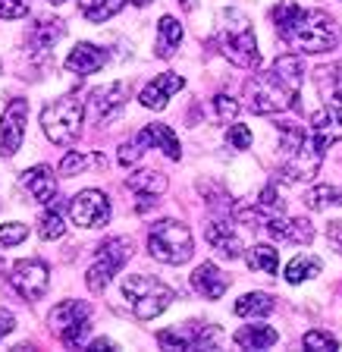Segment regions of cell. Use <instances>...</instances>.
I'll return each instance as SVG.
<instances>
[{
    "label": "cell",
    "instance_id": "6da1fadb",
    "mask_svg": "<svg viewBox=\"0 0 342 352\" xmlns=\"http://www.w3.org/2000/svg\"><path fill=\"white\" fill-rule=\"evenodd\" d=\"M305 82V63L295 54H283L273 60L267 73L248 79L245 104L251 113H280L286 107L299 104V88Z\"/></svg>",
    "mask_w": 342,
    "mask_h": 352
},
{
    "label": "cell",
    "instance_id": "7a4b0ae2",
    "mask_svg": "<svg viewBox=\"0 0 342 352\" xmlns=\"http://www.w3.org/2000/svg\"><path fill=\"white\" fill-rule=\"evenodd\" d=\"M273 25H277V35L301 54L333 51L336 41H339L333 16L323 13V10H301L292 0H283L273 10Z\"/></svg>",
    "mask_w": 342,
    "mask_h": 352
},
{
    "label": "cell",
    "instance_id": "3957f363",
    "mask_svg": "<svg viewBox=\"0 0 342 352\" xmlns=\"http://www.w3.org/2000/svg\"><path fill=\"white\" fill-rule=\"evenodd\" d=\"M217 44H220V51L233 60L236 66H242V69H258V66H261V51H258L255 29H251L248 16L239 13V10H226V13L220 16Z\"/></svg>",
    "mask_w": 342,
    "mask_h": 352
},
{
    "label": "cell",
    "instance_id": "277c9868",
    "mask_svg": "<svg viewBox=\"0 0 342 352\" xmlns=\"http://www.w3.org/2000/svg\"><path fill=\"white\" fill-rule=\"evenodd\" d=\"M82 113H85V104H82L79 91H69V95L57 98V101L47 104L41 113L44 135H47L54 145H73L82 129Z\"/></svg>",
    "mask_w": 342,
    "mask_h": 352
},
{
    "label": "cell",
    "instance_id": "5b68a950",
    "mask_svg": "<svg viewBox=\"0 0 342 352\" xmlns=\"http://www.w3.org/2000/svg\"><path fill=\"white\" fill-rule=\"evenodd\" d=\"M123 293H126V299H129L135 318H141V321L157 318L161 311H167L170 302L176 299L173 289H170L167 283H161V280H154L151 274H132V277H126Z\"/></svg>",
    "mask_w": 342,
    "mask_h": 352
},
{
    "label": "cell",
    "instance_id": "8992f818",
    "mask_svg": "<svg viewBox=\"0 0 342 352\" xmlns=\"http://www.w3.org/2000/svg\"><path fill=\"white\" fill-rule=\"evenodd\" d=\"M148 252L163 264H185L192 258V233L179 220H157L148 233Z\"/></svg>",
    "mask_w": 342,
    "mask_h": 352
},
{
    "label": "cell",
    "instance_id": "52a82bcc",
    "mask_svg": "<svg viewBox=\"0 0 342 352\" xmlns=\"http://www.w3.org/2000/svg\"><path fill=\"white\" fill-rule=\"evenodd\" d=\"M129 258H132V239H126V236H113V239L101 242V245H98V261L91 264L88 274H85L88 289H91V293H101L104 286L113 280V274H117Z\"/></svg>",
    "mask_w": 342,
    "mask_h": 352
},
{
    "label": "cell",
    "instance_id": "ba28073f",
    "mask_svg": "<svg viewBox=\"0 0 342 352\" xmlns=\"http://www.w3.org/2000/svg\"><path fill=\"white\" fill-rule=\"evenodd\" d=\"M88 315H91V308H88L85 302L66 299V302H60V305H54V311H51V330L57 333V340L63 346L76 349V346H82V340L88 337V330H91V324H88Z\"/></svg>",
    "mask_w": 342,
    "mask_h": 352
},
{
    "label": "cell",
    "instance_id": "9c48e42d",
    "mask_svg": "<svg viewBox=\"0 0 342 352\" xmlns=\"http://www.w3.org/2000/svg\"><path fill=\"white\" fill-rule=\"evenodd\" d=\"M10 283H13V289L22 296V299L35 302L47 293V286H51V271H47V264L38 261V258H25V261L13 264Z\"/></svg>",
    "mask_w": 342,
    "mask_h": 352
},
{
    "label": "cell",
    "instance_id": "30bf717a",
    "mask_svg": "<svg viewBox=\"0 0 342 352\" xmlns=\"http://www.w3.org/2000/svg\"><path fill=\"white\" fill-rule=\"evenodd\" d=\"M217 337H220L217 327L201 324V321H189V324H182V327L161 330L157 343L167 346V349H211L217 343Z\"/></svg>",
    "mask_w": 342,
    "mask_h": 352
},
{
    "label": "cell",
    "instance_id": "8fae6325",
    "mask_svg": "<svg viewBox=\"0 0 342 352\" xmlns=\"http://www.w3.org/2000/svg\"><path fill=\"white\" fill-rule=\"evenodd\" d=\"M69 217L76 227L85 230H98L110 220V198L98 189H85L69 201Z\"/></svg>",
    "mask_w": 342,
    "mask_h": 352
},
{
    "label": "cell",
    "instance_id": "7c38bea8",
    "mask_svg": "<svg viewBox=\"0 0 342 352\" xmlns=\"http://www.w3.org/2000/svg\"><path fill=\"white\" fill-rule=\"evenodd\" d=\"M25 123H29V101L25 98H13L3 107V117H0V154L3 157H13L22 148Z\"/></svg>",
    "mask_w": 342,
    "mask_h": 352
},
{
    "label": "cell",
    "instance_id": "4fadbf2b",
    "mask_svg": "<svg viewBox=\"0 0 342 352\" xmlns=\"http://www.w3.org/2000/svg\"><path fill=\"white\" fill-rule=\"evenodd\" d=\"M308 132H311V145L317 148V154H327V148L342 139V107H327L314 113Z\"/></svg>",
    "mask_w": 342,
    "mask_h": 352
},
{
    "label": "cell",
    "instance_id": "5bb4252c",
    "mask_svg": "<svg viewBox=\"0 0 342 352\" xmlns=\"http://www.w3.org/2000/svg\"><path fill=\"white\" fill-rule=\"evenodd\" d=\"M182 88H185V79H182L179 73H161L154 82L145 85V91H141L139 101L145 104L148 110H163L170 98H173L176 91H182Z\"/></svg>",
    "mask_w": 342,
    "mask_h": 352
},
{
    "label": "cell",
    "instance_id": "9a60e30c",
    "mask_svg": "<svg viewBox=\"0 0 342 352\" xmlns=\"http://www.w3.org/2000/svg\"><path fill=\"white\" fill-rule=\"evenodd\" d=\"M126 95H129V88H126V82H110V85L104 88H95L91 91V110H95L98 120H113L123 110L126 104Z\"/></svg>",
    "mask_w": 342,
    "mask_h": 352
},
{
    "label": "cell",
    "instance_id": "2e32d148",
    "mask_svg": "<svg viewBox=\"0 0 342 352\" xmlns=\"http://www.w3.org/2000/svg\"><path fill=\"white\" fill-rule=\"evenodd\" d=\"M264 227H267L270 236H277V239H283V242H295V245H308V242L314 239V227L305 217L283 220L280 214H273V217H267Z\"/></svg>",
    "mask_w": 342,
    "mask_h": 352
},
{
    "label": "cell",
    "instance_id": "e0dca14e",
    "mask_svg": "<svg viewBox=\"0 0 342 352\" xmlns=\"http://www.w3.org/2000/svg\"><path fill=\"white\" fill-rule=\"evenodd\" d=\"M104 63H107V51L98 47V44H88V41L76 44L73 54L66 57V69L76 76H91V73H98Z\"/></svg>",
    "mask_w": 342,
    "mask_h": 352
},
{
    "label": "cell",
    "instance_id": "ac0fdd59",
    "mask_svg": "<svg viewBox=\"0 0 342 352\" xmlns=\"http://www.w3.org/2000/svg\"><path fill=\"white\" fill-rule=\"evenodd\" d=\"M22 183L32 192V198L41 201V205H51L54 198H57V176H54L51 167H44V164L25 170V173H22Z\"/></svg>",
    "mask_w": 342,
    "mask_h": 352
},
{
    "label": "cell",
    "instance_id": "d6986e66",
    "mask_svg": "<svg viewBox=\"0 0 342 352\" xmlns=\"http://www.w3.org/2000/svg\"><path fill=\"white\" fill-rule=\"evenodd\" d=\"M192 286H195V293H201L204 299H220V296L226 293V286H229V277L220 271L217 264L207 261V264H201V267H195Z\"/></svg>",
    "mask_w": 342,
    "mask_h": 352
},
{
    "label": "cell",
    "instance_id": "ffe728a7",
    "mask_svg": "<svg viewBox=\"0 0 342 352\" xmlns=\"http://www.w3.org/2000/svg\"><path fill=\"white\" fill-rule=\"evenodd\" d=\"M204 239L211 242V249H217L223 258H239L242 255V242L236 236V230L226 223V220H214L204 230Z\"/></svg>",
    "mask_w": 342,
    "mask_h": 352
},
{
    "label": "cell",
    "instance_id": "44dd1931",
    "mask_svg": "<svg viewBox=\"0 0 342 352\" xmlns=\"http://www.w3.org/2000/svg\"><path fill=\"white\" fill-rule=\"evenodd\" d=\"M135 139H139L145 148H148V145L163 148V154H167L170 161H179V157H182V148H179V139H176V132L170 129V126H163V123L145 126V129H141Z\"/></svg>",
    "mask_w": 342,
    "mask_h": 352
},
{
    "label": "cell",
    "instance_id": "7402d4cb",
    "mask_svg": "<svg viewBox=\"0 0 342 352\" xmlns=\"http://www.w3.org/2000/svg\"><path fill=\"white\" fill-rule=\"evenodd\" d=\"M314 82H317V91L327 107H342V63L321 66L314 73Z\"/></svg>",
    "mask_w": 342,
    "mask_h": 352
},
{
    "label": "cell",
    "instance_id": "603a6c76",
    "mask_svg": "<svg viewBox=\"0 0 342 352\" xmlns=\"http://www.w3.org/2000/svg\"><path fill=\"white\" fill-rule=\"evenodd\" d=\"M151 0H79V10L88 22H104L117 16L123 7H148Z\"/></svg>",
    "mask_w": 342,
    "mask_h": 352
},
{
    "label": "cell",
    "instance_id": "cb8c5ba5",
    "mask_svg": "<svg viewBox=\"0 0 342 352\" xmlns=\"http://www.w3.org/2000/svg\"><path fill=\"white\" fill-rule=\"evenodd\" d=\"M233 340L242 349H270L280 340V333L273 327H267V324H248V327L236 330Z\"/></svg>",
    "mask_w": 342,
    "mask_h": 352
},
{
    "label": "cell",
    "instance_id": "d4e9b609",
    "mask_svg": "<svg viewBox=\"0 0 342 352\" xmlns=\"http://www.w3.org/2000/svg\"><path fill=\"white\" fill-rule=\"evenodd\" d=\"M126 186L132 192H139L141 198H154L161 192H167V176L157 173V170H135V173H129Z\"/></svg>",
    "mask_w": 342,
    "mask_h": 352
},
{
    "label": "cell",
    "instance_id": "484cf974",
    "mask_svg": "<svg viewBox=\"0 0 342 352\" xmlns=\"http://www.w3.org/2000/svg\"><path fill=\"white\" fill-rule=\"evenodd\" d=\"M182 44V25L179 19H173V16H163L161 25H157V57L161 60H170L176 54V47Z\"/></svg>",
    "mask_w": 342,
    "mask_h": 352
},
{
    "label": "cell",
    "instance_id": "4316f807",
    "mask_svg": "<svg viewBox=\"0 0 342 352\" xmlns=\"http://www.w3.org/2000/svg\"><path fill=\"white\" fill-rule=\"evenodd\" d=\"M63 32L66 29L60 19H38L29 32V44L35 51H47V47H54V44L63 38Z\"/></svg>",
    "mask_w": 342,
    "mask_h": 352
},
{
    "label": "cell",
    "instance_id": "83f0119b",
    "mask_svg": "<svg viewBox=\"0 0 342 352\" xmlns=\"http://www.w3.org/2000/svg\"><path fill=\"white\" fill-rule=\"evenodd\" d=\"M277 308V302L270 299L267 293H248L236 302V315L239 318H261V315H270Z\"/></svg>",
    "mask_w": 342,
    "mask_h": 352
},
{
    "label": "cell",
    "instance_id": "f1b7e54d",
    "mask_svg": "<svg viewBox=\"0 0 342 352\" xmlns=\"http://www.w3.org/2000/svg\"><path fill=\"white\" fill-rule=\"evenodd\" d=\"M248 267L261 274H277L280 271V255L273 245H251L248 249Z\"/></svg>",
    "mask_w": 342,
    "mask_h": 352
},
{
    "label": "cell",
    "instance_id": "f546056e",
    "mask_svg": "<svg viewBox=\"0 0 342 352\" xmlns=\"http://www.w3.org/2000/svg\"><path fill=\"white\" fill-rule=\"evenodd\" d=\"M314 274H321V258L314 255H299L286 264V280L289 283H301V280L314 277Z\"/></svg>",
    "mask_w": 342,
    "mask_h": 352
},
{
    "label": "cell",
    "instance_id": "4dcf8cb0",
    "mask_svg": "<svg viewBox=\"0 0 342 352\" xmlns=\"http://www.w3.org/2000/svg\"><path fill=\"white\" fill-rule=\"evenodd\" d=\"M305 205L311 208V211H323V208L342 205V192L333 189V186H314V189L305 195Z\"/></svg>",
    "mask_w": 342,
    "mask_h": 352
},
{
    "label": "cell",
    "instance_id": "1f68e13d",
    "mask_svg": "<svg viewBox=\"0 0 342 352\" xmlns=\"http://www.w3.org/2000/svg\"><path fill=\"white\" fill-rule=\"evenodd\" d=\"M38 233H41V239H60V236L66 233V223L63 217H60L57 208H47V211H41V217H38Z\"/></svg>",
    "mask_w": 342,
    "mask_h": 352
},
{
    "label": "cell",
    "instance_id": "d6a6232c",
    "mask_svg": "<svg viewBox=\"0 0 342 352\" xmlns=\"http://www.w3.org/2000/svg\"><path fill=\"white\" fill-rule=\"evenodd\" d=\"M301 343H305V349H317V352L339 349V340H336L333 333H323V330H308Z\"/></svg>",
    "mask_w": 342,
    "mask_h": 352
},
{
    "label": "cell",
    "instance_id": "836d02e7",
    "mask_svg": "<svg viewBox=\"0 0 342 352\" xmlns=\"http://www.w3.org/2000/svg\"><path fill=\"white\" fill-rule=\"evenodd\" d=\"M25 236H29V227H25V223H3V227H0V249L19 245Z\"/></svg>",
    "mask_w": 342,
    "mask_h": 352
},
{
    "label": "cell",
    "instance_id": "e575fe53",
    "mask_svg": "<svg viewBox=\"0 0 342 352\" xmlns=\"http://www.w3.org/2000/svg\"><path fill=\"white\" fill-rule=\"evenodd\" d=\"M214 110H217L220 123H233L236 113H239V104H236V98H229V95H217L214 98Z\"/></svg>",
    "mask_w": 342,
    "mask_h": 352
},
{
    "label": "cell",
    "instance_id": "d590c367",
    "mask_svg": "<svg viewBox=\"0 0 342 352\" xmlns=\"http://www.w3.org/2000/svg\"><path fill=\"white\" fill-rule=\"evenodd\" d=\"M226 142L233 148H239V151H245V148H251V129L245 123H233L229 132H226Z\"/></svg>",
    "mask_w": 342,
    "mask_h": 352
},
{
    "label": "cell",
    "instance_id": "8d00e7d4",
    "mask_svg": "<svg viewBox=\"0 0 342 352\" xmlns=\"http://www.w3.org/2000/svg\"><path fill=\"white\" fill-rule=\"evenodd\" d=\"M85 167H88V157H85V154L69 151L63 161H60V176H76V173H82Z\"/></svg>",
    "mask_w": 342,
    "mask_h": 352
},
{
    "label": "cell",
    "instance_id": "74e56055",
    "mask_svg": "<svg viewBox=\"0 0 342 352\" xmlns=\"http://www.w3.org/2000/svg\"><path fill=\"white\" fill-rule=\"evenodd\" d=\"M29 16V0H0V19H22Z\"/></svg>",
    "mask_w": 342,
    "mask_h": 352
},
{
    "label": "cell",
    "instance_id": "f35d334b",
    "mask_svg": "<svg viewBox=\"0 0 342 352\" xmlns=\"http://www.w3.org/2000/svg\"><path fill=\"white\" fill-rule=\"evenodd\" d=\"M141 151H145V145H141L139 139L135 142H126L123 148H119V164H123V167H129V164H135L141 157Z\"/></svg>",
    "mask_w": 342,
    "mask_h": 352
},
{
    "label": "cell",
    "instance_id": "ab89813d",
    "mask_svg": "<svg viewBox=\"0 0 342 352\" xmlns=\"http://www.w3.org/2000/svg\"><path fill=\"white\" fill-rule=\"evenodd\" d=\"M327 236H330V242L336 245V252L342 255V220H333V223H330V227H327Z\"/></svg>",
    "mask_w": 342,
    "mask_h": 352
},
{
    "label": "cell",
    "instance_id": "60d3db41",
    "mask_svg": "<svg viewBox=\"0 0 342 352\" xmlns=\"http://www.w3.org/2000/svg\"><path fill=\"white\" fill-rule=\"evenodd\" d=\"M16 327V321H13V315H10V311H3V308H0V340L7 337L10 330Z\"/></svg>",
    "mask_w": 342,
    "mask_h": 352
},
{
    "label": "cell",
    "instance_id": "b9f144b4",
    "mask_svg": "<svg viewBox=\"0 0 342 352\" xmlns=\"http://www.w3.org/2000/svg\"><path fill=\"white\" fill-rule=\"evenodd\" d=\"M104 349H117V343L113 340H95V343L88 346V352H104Z\"/></svg>",
    "mask_w": 342,
    "mask_h": 352
},
{
    "label": "cell",
    "instance_id": "7bdbcfd3",
    "mask_svg": "<svg viewBox=\"0 0 342 352\" xmlns=\"http://www.w3.org/2000/svg\"><path fill=\"white\" fill-rule=\"evenodd\" d=\"M51 3H66V0H51Z\"/></svg>",
    "mask_w": 342,
    "mask_h": 352
}]
</instances>
